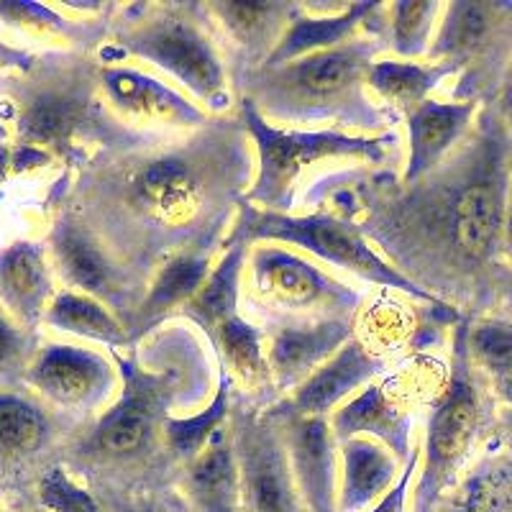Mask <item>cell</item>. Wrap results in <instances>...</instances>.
<instances>
[{
  "mask_svg": "<svg viewBox=\"0 0 512 512\" xmlns=\"http://www.w3.org/2000/svg\"><path fill=\"white\" fill-rule=\"evenodd\" d=\"M41 505L52 512H100L98 502L88 489L80 487L64 472L62 466H52L39 482Z\"/></svg>",
  "mask_w": 512,
  "mask_h": 512,
  "instance_id": "d590c367",
  "label": "cell"
},
{
  "mask_svg": "<svg viewBox=\"0 0 512 512\" xmlns=\"http://www.w3.org/2000/svg\"><path fill=\"white\" fill-rule=\"evenodd\" d=\"M331 433L338 441L354 436H369L382 441L395 456L408 454L410 413L397 402L392 379L369 382L354 400L344 402L331 418Z\"/></svg>",
  "mask_w": 512,
  "mask_h": 512,
  "instance_id": "7402d4cb",
  "label": "cell"
},
{
  "mask_svg": "<svg viewBox=\"0 0 512 512\" xmlns=\"http://www.w3.org/2000/svg\"><path fill=\"white\" fill-rule=\"evenodd\" d=\"M384 6L387 3H297L290 26L262 67H277L305 54L341 47L359 39L361 29L367 36L384 39Z\"/></svg>",
  "mask_w": 512,
  "mask_h": 512,
  "instance_id": "e0dca14e",
  "label": "cell"
},
{
  "mask_svg": "<svg viewBox=\"0 0 512 512\" xmlns=\"http://www.w3.org/2000/svg\"><path fill=\"white\" fill-rule=\"evenodd\" d=\"M0 18L8 26L29 31V34L49 36V39L85 41L93 44L100 34H105L103 24H77L72 18L59 16L54 8L41 3H18V0H0Z\"/></svg>",
  "mask_w": 512,
  "mask_h": 512,
  "instance_id": "836d02e7",
  "label": "cell"
},
{
  "mask_svg": "<svg viewBox=\"0 0 512 512\" xmlns=\"http://www.w3.org/2000/svg\"><path fill=\"white\" fill-rule=\"evenodd\" d=\"M44 320L57 331L75 333L80 338H90L95 344L108 346V351L131 346L121 320L95 297L82 295V292L67 290L54 295L52 303L47 305Z\"/></svg>",
  "mask_w": 512,
  "mask_h": 512,
  "instance_id": "f1b7e54d",
  "label": "cell"
},
{
  "mask_svg": "<svg viewBox=\"0 0 512 512\" xmlns=\"http://www.w3.org/2000/svg\"><path fill=\"white\" fill-rule=\"evenodd\" d=\"M226 228H231V223L216 226L213 231L205 233L203 239L195 241L185 251L167 259L162 267L154 269L152 277H149V285H146L144 300L139 305V313H136L134 323L128 328L131 346L139 344L141 338H146L152 331H157L172 315H180L182 308L195 297V292L208 280L213 259L223 249Z\"/></svg>",
  "mask_w": 512,
  "mask_h": 512,
  "instance_id": "9a60e30c",
  "label": "cell"
},
{
  "mask_svg": "<svg viewBox=\"0 0 512 512\" xmlns=\"http://www.w3.org/2000/svg\"><path fill=\"white\" fill-rule=\"evenodd\" d=\"M113 39V47L103 52L105 62L141 59L175 77L210 116H223L231 108V70L203 3L123 6Z\"/></svg>",
  "mask_w": 512,
  "mask_h": 512,
  "instance_id": "5b68a950",
  "label": "cell"
},
{
  "mask_svg": "<svg viewBox=\"0 0 512 512\" xmlns=\"http://www.w3.org/2000/svg\"><path fill=\"white\" fill-rule=\"evenodd\" d=\"M454 67L443 62H405V59H374L367 72L369 93L382 100V108L392 118L410 113L431 98L446 77H454Z\"/></svg>",
  "mask_w": 512,
  "mask_h": 512,
  "instance_id": "484cf974",
  "label": "cell"
},
{
  "mask_svg": "<svg viewBox=\"0 0 512 512\" xmlns=\"http://www.w3.org/2000/svg\"><path fill=\"white\" fill-rule=\"evenodd\" d=\"M52 297L47 256L39 244L16 241L0 254V303L16 318L18 326L34 331L47 313Z\"/></svg>",
  "mask_w": 512,
  "mask_h": 512,
  "instance_id": "603a6c76",
  "label": "cell"
},
{
  "mask_svg": "<svg viewBox=\"0 0 512 512\" xmlns=\"http://www.w3.org/2000/svg\"><path fill=\"white\" fill-rule=\"evenodd\" d=\"M264 338L267 331L256 328L239 313L231 315L208 338L210 349L218 359V372L226 374L231 390L251 392V395H267L274 390Z\"/></svg>",
  "mask_w": 512,
  "mask_h": 512,
  "instance_id": "cb8c5ba5",
  "label": "cell"
},
{
  "mask_svg": "<svg viewBox=\"0 0 512 512\" xmlns=\"http://www.w3.org/2000/svg\"><path fill=\"white\" fill-rule=\"evenodd\" d=\"M384 49L379 36H359L341 47L262 67L233 82L264 121L308 126L305 131L359 128L387 134L392 116L369 95L367 72Z\"/></svg>",
  "mask_w": 512,
  "mask_h": 512,
  "instance_id": "277c9868",
  "label": "cell"
},
{
  "mask_svg": "<svg viewBox=\"0 0 512 512\" xmlns=\"http://www.w3.org/2000/svg\"><path fill=\"white\" fill-rule=\"evenodd\" d=\"M246 256H249V246L233 241V244H223V256L218 264L210 269L208 280L203 282L195 297L182 308L180 318L190 320L192 326L198 328L208 341L218 328L226 323L231 315L239 313V292H241V277H244Z\"/></svg>",
  "mask_w": 512,
  "mask_h": 512,
  "instance_id": "d4e9b609",
  "label": "cell"
},
{
  "mask_svg": "<svg viewBox=\"0 0 512 512\" xmlns=\"http://www.w3.org/2000/svg\"><path fill=\"white\" fill-rule=\"evenodd\" d=\"M239 118L254 146V177L244 192L246 203L272 213L295 208L297 182L318 162L387 164L392 136L344 134V131H305V128L272 126L259 116L246 98L239 100Z\"/></svg>",
  "mask_w": 512,
  "mask_h": 512,
  "instance_id": "8992f818",
  "label": "cell"
},
{
  "mask_svg": "<svg viewBox=\"0 0 512 512\" xmlns=\"http://www.w3.org/2000/svg\"><path fill=\"white\" fill-rule=\"evenodd\" d=\"M251 177L254 146L241 118L210 116L185 134L103 149L80 175L72 213L149 280L205 233L233 223Z\"/></svg>",
  "mask_w": 512,
  "mask_h": 512,
  "instance_id": "7a4b0ae2",
  "label": "cell"
},
{
  "mask_svg": "<svg viewBox=\"0 0 512 512\" xmlns=\"http://www.w3.org/2000/svg\"><path fill=\"white\" fill-rule=\"evenodd\" d=\"M474 100H454V103H438V100H425L418 108L405 113V126H408V162L402 169L400 182H413L418 177L428 175L433 167L443 162L454 152L466 131L472 128L477 116Z\"/></svg>",
  "mask_w": 512,
  "mask_h": 512,
  "instance_id": "d6986e66",
  "label": "cell"
},
{
  "mask_svg": "<svg viewBox=\"0 0 512 512\" xmlns=\"http://www.w3.org/2000/svg\"><path fill=\"white\" fill-rule=\"evenodd\" d=\"M466 351L472 359L474 369L484 372L492 382V390L502 395V400L510 397V377H512V331L507 318H487L474 323L469 318L466 326Z\"/></svg>",
  "mask_w": 512,
  "mask_h": 512,
  "instance_id": "1f68e13d",
  "label": "cell"
},
{
  "mask_svg": "<svg viewBox=\"0 0 512 512\" xmlns=\"http://www.w3.org/2000/svg\"><path fill=\"white\" fill-rule=\"evenodd\" d=\"M384 372V361L364 341L351 338L323 367L315 369L295 390L290 410L305 418H326L328 410L367 387Z\"/></svg>",
  "mask_w": 512,
  "mask_h": 512,
  "instance_id": "ffe728a7",
  "label": "cell"
},
{
  "mask_svg": "<svg viewBox=\"0 0 512 512\" xmlns=\"http://www.w3.org/2000/svg\"><path fill=\"white\" fill-rule=\"evenodd\" d=\"M210 24L218 26L233 62L231 80L256 72L269 59L290 26L297 3L285 0H210L203 3Z\"/></svg>",
  "mask_w": 512,
  "mask_h": 512,
  "instance_id": "2e32d148",
  "label": "cell"
},
{
  "mask_svg": "<svg viewBox=\"0 0 512 512\" xmlns=\"http://www.w3.org/2000/svg\"><path fill=\"white\" fill-rule=\"evenodd\" d=\"M418 459H420V454L418 451H413V456H410L408 472L402 474L400 482H397L390 492H384L382 500H379V505L374 507L372 512H405V495H408L410 477H413L415 466H418Z\"/></svg>",
  "mask_w": 512,
  "mask_h": 512,
  "instance_id": "8d00e7d4",
  "label": "cell"
},
{
  "mask_svg": "<svg viewBox=\"0 0 512 512\" xmlns=\"http://www.w3.org/2000/svg\"><path fill=\"white\" fill-rule=\"evenodd\" d=\"M52 436L49 415L34 400L0 392V456L26 459L47 446Z\"/></svg>",
  "mask_w": 512,
  "mask_h": 512,
  "instance_id": "4dcf8cb0",
  "label": "cell"
},
{
  "mask_svg": "<svg viewBox=\"0 0 512 512\" xmlns=\"http://www.w3.org/2000/svg\"><path fill=\"white\" fill-rule=\"evenodd\" d=\"M290 244L297 249L318 256L320 262L333 264L344 272L356 274L364 282L390 287V290L410 295L415 300L433 308H443L436 297L425 295L423 290L405 280L382 254L369 244L361 233L359 223L338 213H310V216H290V213H272L246 203L244 195L236 203V216L226 233L223 244ZM448 308V305H446Z\"/></svg>",
  "mask_w": 512,
  "mask_h": 512,
  "instance_id": "52a82bcc",
  "label": "cell"
},
{
  "mask_svg": "<svg viewBox=\"0 0 512 512\" xmlns=\"http://www.w3.org/2000/svg\"><path fill=\"white\" fill-rule=\"evenodd\" d=\"M231 443L244 500L251 512H303L295 479L285 459V443L274 413L239 405L231 410Z\"/></svg>",
  "mask_w": 512,
  "mask_h": 512,
  "instance_id": "7c38bea8",
  "label": "cell"
},
{
  "mask_svg": "<svg viewBox=\"0 0 512 512\" xmlns=\"http://www.w3.org/2000/svg\"><path fill=\"white\" fill-rule=\"evenodd\" d=\"M36 356V336L0 313V387H8L29 372Z\"/></svg>",
  "mask_w": 512,
  "mask_h": 512,
  "instance_id": "e575fe53",
  "label": "cell"
},
{
  "mask_svg": "<svg viewBox=\"0 0 512 512\" xmlns=\"http://www.w3.org/2000/svg\"><path fill=\"white\" fill-rule=\"evenodd\" d=\"M100 90L111 111L126 126L139 128L146 134H175L203 126L210 118L205 108L187 95L169 88L167 82L146 72L123 67V64H103L100 67Z\"/></svg>",
  "mask_w": 512,
  "mask_h": 512,
  "instance_id": "4fadbf2b",
  "label": "cell"
},
{
  "mask_svg": "<svg viewBox=\"0 0 512 512\" xmlns=\"http://www.w3.org/2000/svg\"><path fill=\"white\" fill-rule=\"evenodd\" d=\"M52 254L59 272L75 292L95 297L111 310L123 328H131L149 280L118 259L80 218L67 210L52 228Z\"/></svg>",
  "mask_w": 512,
  "mask_h": 512,
  "instance_id": "30bf717a",
  "label": "cell"
},
{
  "mask_svg": "<svg viewBox=\"0 0 512 512\" xmlns=\"http://www.w3.org/2000/svg\"><path fill=\"white\" fill-rule=\"evenodd\" d=\"M397 464L387 448L372 438L354 436L344 441V492L341 507L344 512H356L390 489Z\"/></svg>",
  "mask_w": 512,
  "mask_h": 512,
  "instance_id": "83f0119b",
  "label": "cell"
},
{
  "mask_svg": "<svg viewBox=\"0 0 512 512\" xmlns=\"http://www.w3.org/2000/svg\"><path fill=\"white\" fill-rule=\"evenodd\" d=\"M354 338V318L282 320L269 333L267 364L274 390H297Z\"/></svg>",
  "mask_w": 512,
  "mask_h": 512,
  "instance_id": "ac0fdd59",
  "label": "cell"
},
{
  "mask_svg": "<svg viewBox=\"0 0 512 512\" xmlns=\"http://www.w3.org/2000/svg\"><path fill=\"white\" fill-rule=\"evenodd\" d=\"M228 415H231V384H228L226 374L218 372L216 395H213L208 408L198 410L195 415H187V418H175L172 415L164 423V438H167L172 456L190 464L203 451L210 436L226 423Z\"/></svg>",
  "mask_w": 512,
  "mask_h": 512,
  "instance_id": "d6a6232c",
  "label": "cell"
},
{
  "mask_svg": "<svg viewBox=\"0 0 512 512\" xmlns=\"http://www.w3.org/2000/svg\"><path fill=\"white\" fill-rule=\"evenodd\" d=\"M6 139H8V131H6V126L0 123V141H6Z\"/></svg>",
  "mask_w": 512,
  "mask_h": 512,
  "instance_id": "f35d334b",
  "label": "cell"
},
{
  "mask_svg": "<svg viewBox=\"0 0 512 512\" xmlns=\"http://www.w3.org/2000/svg\"><path fill=\"white\" fill-rule=\"evenodd\" d=\"M246 262L254 295L287 320L354 318L361 305L359 290L285 246H249Z\"/></svg>",
  "mask_w": 512,
  "mask_h": 512,
  "instance_id": "9c48e42d",
  "label": "cell"
},
{
  "mask_svg": "<svg viewBox=\"0 0 512 512\" xmlns=\"http://www.w3.org/2000/svg\"><path fill=\"white\" fill-rule=\"evenodd\" d=\"M239 466L233 456L231 433L218 428L187 469V487L203 512H236Z\"/></svg>",
  "mask_w": 512,
  "mask_h": 512,
  "instance_id": "4316f807",
  "label": "cell"
},
{
  "mask_svg": "<svg viewBox=\"0 0 512 512\" xmlns=\"http://www.w3.org/2000/svg\"><path fill=\"white\" fill-rule=\"evenodd\" d=\"M361 233L405 280L448 308H495L510 292V131L489 100L454 152L428 175L356 182ZM354 218V216H351Z\"/></svg>",
  "mask_w": 512,
  "mask_h": 512,
  "instance_id": "6da1fadb",
  "label": "cell"
},
{
  "mask_svg": "<svg viewBox=\"0 0 512 512\" xmlns=\"http://www.w3.org/2000/svg\"><path fill=\"white\" fill-rule=\"evenodd\" d=\"M290 410V408H287ZM287 431L292 469L310 512H336V474H333V433L326 418L280 415Z\"/></svg>",
  "mask_w": 512,
  "mask_h": 512,
  "instance_id": "44dd1931",
  "label": "cell"
},
{
  "mask_svg": "<svg viewBox=\"0 0 512 512\" xmlns=\"http://www.w3.org/2000/svg\"><path fill=\"white\" fill-rule=\"evenodd\" d=\"M205 344L198 328L159 326L128 346V356L111 351L121 395L90 433V454L111 461L144 454L172 410L208 395L213 372Z\"/></svg>",
  "mask_w": 512,
  "mask_h": 512,
  "instance_id": "3957f363",
  "label": "cell"
},
{
  "mask_svg": "<svg viewBox=\"0 0 512 512\" xmlns=\"http://www.w3.org/2000/svg\"><path fill=\"white\" fill-rule=\"evenodd\" d=\"M26 382L59 410L93 413L116 395L118 369L103 354L54 344L36 351Z\"/></svg>",
  "mask_w": 512,
  "mask_h": 512,
  "instance_id": "5bb4252c",
  "label": "cell"
},
{
  "mask_svg": "<svg viewBox=\"0 0 512 512\" xmlns=\"http://www.w3.org/2000/svg\"><path fill=\"white\" fill-rule=\"evenodd\" d=\"M466 326H469V318L456 326L451 377H448L446 392L438 400L431 423H428V441H425L428 466H425L423 479L425 495H428V489L436 492L451 477L482 425L484 387L479 382V372L469 359V351H466Z\"/></svg>",
  "mask_w": 512,
  "mask_h": 512,
  "instance_id": "8fae6325",
  "label": "cell"
},
{
  "mask_svg": "<svg viewBox=\"0 0 512 512\" xmlns=\"http://www.w3.org/2000/svg\"><path fill=\"white\" fill-rule=\"evenodd\" d=\"M443 3L438 0H400L384 6V47L400 59L428 54L433 26L438 24Z\"/></svg>",
  "mask_w": 512,
  "mask_h": 512,
  "instance_id": "f546056e",
  "label": "cell"
},
{
  "mask_svg": "<svg viewBox=\"0 0 512 512\" xmlns=\"http://www.w3.org/2000/svg\"><path fill=\"white\" fill-rule=\"evenodd\" d=\"M436 39L428 47V62H443L459 75V100H497V88L507 80L512 44L510 0H454L441 8Z\"/></svg>",
  "mask_w": 512,
  "mask_h": 512,
  "instance_id": "ba28073f",
  "label": "cell"
},
{
  "mask_svg": "<svg viewBox=\"0 0 512 512\" xmlns=\"http://www.w3.org/2000/svg\"><path fill=\"white\" fill-rule=\"evenodd\" d=\"M34 67V59L31 54L21 52V49H13L8 44L0 41V70H24L29 72Z\"/></svg>",
  "mask_w": 512,
  "mask_h": 512,
  "instance_id": "74e56055",
  "label": "cell"
}]
</instances>
